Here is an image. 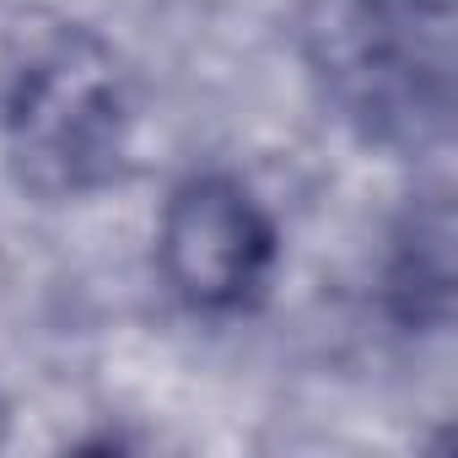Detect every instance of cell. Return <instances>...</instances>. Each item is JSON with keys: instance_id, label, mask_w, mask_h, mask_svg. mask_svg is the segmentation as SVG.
Listing matches in <instances>:
<instances>
[{"instance_id": "6da1fadb", "label": "cell", "mask_w": 458, "mask_h": 458, "mask_svg": "<svg viewBox=\"0 0 458 458\" xmlns=\"http://www.w3.org/2000/svg\"><path fill=\"white\" fill-rule=\"evenodd\" d=\"M308 49L367 135H420L447 114V17L420 0H313Z\"/></svg>"}, {"instance_id": "3957f363", "label": "cell", "mask_w": 458, "mask_h": 458, "mask_svg": "<svg viewBox=\"0 0 458 458\" xmlns=\"http://www.w3.org/2000/svg\"><path fill=\"white\" fill-rule=\"evenodd\" d=\"M108 71L114 65L87 38H71L17 76L6 124L33 178L81 189L108 173V162L119 157V130H124L119 81Z\"/></svg>"}, {"instance_id": "7a4b0ae2", "label": "cell", "mask_w": 458, "mask_h": 458, "mask_svg": "<svg viewBox=\"0 0 458 458\" xmlns=\"http://www.w3.org/2000/svg\"><path fill=\"white\" fill-rule=\"evenodd\" d=\"M167 286L194 313H238L259 302L276 270V226L238 178H189L173 189L157 233Z\"/></svg>"}]
</instances>
